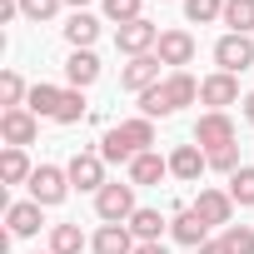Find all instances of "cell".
<instances>
[{
  "instance_id": "obj_35",
  "label": "cell",
  "mask_w": 254,
  "mask_h": 254,
  "mask_svg": "<svg viewBox=\"0 0 254 254\" xmlns=\"http://www.w3.org/2000/svg\"><path fill=\"white\" fill-rule=\"evenodd\" d=\"M15 15H20V0H0V25L15 20Z\"/></svg>"
},
{
  "instance_id": "obj_13",
  "label": "cell",
  "mask_w": 254,
  "mask_h": 254,
  "mask_svg": "<svg viewBox=\"0 0 254 254\" xmlns=\"http://www.w3.org/2000/svg\"><path fill=\"white\" fill-rule=\"evenodd\" d=\"M204 170H209V155H204L199 145H175V155H170V175H175V180L194 185Z\"/></svg>"
},
{
  "instance_id": "obj_2",
  "label": "cell",
  "mask_w": 254,
  "mask_h": 254,
  "mask_svg": "<svg viewBox=\"0 0 254 254\" xmlns=\"http://www.w3.org/2000/svg\"><path fill=\"white\" fill-rule=\"evenodd\" d=\"M140 204H135V185L130 180H125V185H105L100 194H95V214L105 219V224H130V214H135Z\"/></svg>"
},
{
  "instance_id": "obj_29",
  "label": "cell",
  "mask_w": 254,
  "mask_h": 254,
  "mask_svg": "<svg viewBox=\"0 0 254 254\" xmlns=\"http://www.w3.org/2000/svg\"><path fill=\"white\" fill-rule=\"evenodd\" d=\"M229 199L234 204H254V165H239L229 175Z\"/></svg>"
},
{
  "instance_id": "obj_36",
  "label": "cell",
  "mask_w": 254,
  "mask_h": 254,
  "mask_svg": "<svg viewBox=\"0 0 254 254\" xmlns=\"http://www.w3.org/2000/svg\"><path fill=\"white\" fill-rule=\"evenodd\" d=\"M194 254H224V244H219V239H209V244H199Z\"/></svg>"
},
{
  "instance_id": "obj_21",
  "label": "cell",
  "mask_w": 254,
  "mask_h": 254,
  "mask_svg": "<svg viewBox=\"0 0 254 254\" xmlns=\"http://www.w3.org/2000/svg\"><path fill=\"white\" fill-rule=\"evenodd\" d=\"M165 224H170V219H165L160 209H135V214H130V234H135L140 244H160Z\"/></svg>"
},
{
  "instance_id": "obj_40",
  "label": "cell",
  "mask_w": 254,
  "mask_h": 254,
  "mask_svg": "<svg viewBox=\"0 0 254 254\" xmlns=\"http://www.w3.org/2000/svg\"><path fill=\"white\" fill-rule=\"evenodd\" d=\"M35 254H40V249H35ZM45 254H50V249H45Z\"/></svg>"
},
{
  "instance_id": "obj_1",
  "label": "cell",
  "mask_w": 254,
  "mask_h": 254,
  "mask_svg": "<svg viewBox=\"0 0 254 254\" xmlns=\"http://www.w3.org/2000/svg\"><path fill=\"white\" fill-rule=\"evenodd\" d=\"M155 145V120H120L115 130L100 140V155H105V165H130L135 155H145Z\"/></svg>"
},
{
  "instance_id": "obj_22",
  "label": "cell",
  "mask_w": 254,
  "mask_h": 254,
  "mask_svg": "<svg viewBox=\"0 0 254 254\" xmlns=\"http://www.w3.org/2000/svg\"><path fill=\"white\" fill-rule=\"evenodd\" d=\"M30 175H35V165L25 160V150L5 145V155H0V180H5V185H30Z\"/></svg>"
},
{
  "instance_id": "obj_33",
  "label": "cell",
  "mask_w": 254,
  "mask_h": 254,
  "mask_svg": "<svg viewBox=\"0 0 254 254\" xmlns=\"http://www.w3.org/2000/svg\"><path fill=\"white\" fill-rule=\"evenodd\" d=\"M209 170H219V175H234V170H239V145L209 150Z\"/></svg>"
},
{
  "instance_id": "obj_9",
  "label": "cell",
  "mask_w": 254,
  "mask_h": 254,
  "mask_svg": "<svg viewBox=\"0 0 254 254\" xmlns=\"http://www.w3.org/2000/svg\"><path fill=\"white\" fill-rule=\"evenodd\" d=\"M209 229L219 224V229H229V219H234V199H229V190H199V199L190 204Z\"/></svg>"
},
{
  "instance_id": "obj_27",
  "label": "cell",
  "mask_w": 254,
  "mask_h": 254,
  "mask_svg": "<svg viewBox=\"0 0 254 254\" xmlns=\"http://www.w3.org/2000/svg\"><path fill=\"white\" fill-rule=\"evenodd\" d=\"M20 100H30V90H25V80L15 70H5V75H0V105H5V110H25Z\"/></svg>"
},
{
  "instance_id": "obj_5",
  "label": "cell",
  "mask_w": 254,
  "mask_h": 254,
  "mask_svg": "<svg viewBox=\"0 0 254 254\" xmlns=\"http://www.w3.org/2000/svg\"><path fill=\"white\" fill-rule=\"evenodd\" d=\"M214 65H219V70H229V75L249 70V65H254V40H249V35L224 30V35L214 40Z\"/></svg>"
},
{
  "instance_id": "obj_16",
  "label": "cell",
  "mask_w": 254,
  "mask_h": 254,
  "mask_svg": "<svg viewBox=\"0 0 254 254\" xmlns=\"http://www.w3.org/2000/svg\"><path fill=\"white\" fill-rule=\"evenodd\" d=\"M170 234H175L180 244H190V249L209 244V224H204L194 209H175V219H170Z\"/></svg>"
},
{
  "instance_id": "obj_10",
  "label": "cell",
  "mask_w": 254,
  "mask_h": 254,
  "mask_svg": "<svg viewBox=\"0 0 254 254\" xmlns=\"http://www.w3.org/2000/svg\"><path fill=\"white\" fill-rule=\"evenodd\" d=\"M155 55H160V65H175V70H185V65L194 60V35H190V30H160V45H155Z\"/></svg>"
},
{
  "instance_id": "obj_28",
  "label": "cell",
  "mask_w": 254,
  "mask_h": 254,
  "mask_svg": "<svg viewBox=\"0 0 254 254\" xmlns=\"http://www.w3.org/2000/svg\"><path fill=\"white\" fill-rule=\"evenodd\" d=\"M80 120H85V90H65L60 110H55V125H80Z\"/></svg>"
},
{
  "instance_id": "obj_30",
  "label": "cell",
  "mask_w": 254,
  "mask_h": 254,
  "mask_svg": "<svg viewBox=\"0 0 254 254\" xmlns=\"http://www.w3.org/2000/svg\"><path fill=\"white\" fill-rule=\"evenodd\" d=\"M185 15L194 25H209V20H224V0H185Z\"/></svg>"
},
{
  "instance_id": "obj_37",
  "label": "cell",
  "mask_w": 254,
  "mask_h": 254,
  "mask_svg": "<svg viewBox=\"0 0 254 254\" xmlns=\"http://www.w3.org/2000/svg\"><path fill=\"white\" fill-rule=\"evenodd\" d=\"M135 254H170L165 244H135Z\"/></svg>"
},
{
  "instance_id": "obj_32",
  "label": "cell",
  "mask_w": 254,
  "mask_h": 254,
  "mask_svg": "<svg viewBox=\"0 0 254 254\" xmlns=\"http://www.w3.org/2000/svg\"><path fill=\"white\" fill-rule=\"evenodd\" d=\"M140 110H145V120H155V115H160V120H165V115H175V110H170V100H165V80H160V85H150V90L140 95Z\"/></svg>"
},
{
  "instance_id": "obj_8",
  "label": "cell",
  "mask_w": 254,
  "mask_h": 254,
  "mask_svg": "<svg viewBox=\"0 0 254 254\" xmlns=\"http://www.w3.org/2000/svg\"><path fill=\"white\" fill-rule=\"evenodd\" d=\"M35 135H40V120L30 110H5V115H0V140H5L10 150L35 145Z\"/></svg>"
},
{
  "instance_id": "obj_14",
  "label": "cell",
  "mask_w": 254,
  "mask_h": 254,
  "mask_svg": "<svg viewBox=\"0 0 254 254\" xmlns=\"http://www.w3.org/2000/svg\"><path fill=\"white\" fill-rule=\"evenodd\" d=\"M65 80H70V90H90V85L100 80V55H95V50H70Z\"/></svg>"
},
{
  "instance_id": "obj_39",
  "label": "cell",
  "mask_w": 254,
  "mask_h": 254,
  "mask_svg": "<svg viewBox=\"0 0 254 254\" xmlns=\"http://www.w3.org/2000/svg\"><path fill=\"white\" fill-rule=\"evenodd\" d=\"M65 5H75V10H85V5H90V0H65Z\"/></svg>"
},
{
  "instance_id": "obj_3",
  "label": "cell",
  "mask_w": 254,
  "mask_h": 254,
  "mask_svg": "<svg viewBox=\"0 0 254 254\" xmlns=\"http://www.w3.org/2000/svg\"><path fill=\"white\" fill-rule=\"evenodd\" d=\"M65 175H70V190H90V194H100L110 180H105V155L100 150H80L70 165H65Z\"/></svg>"
},
{
  "instance_id": "obj_25",
  "label": "cell",
  "mask_w": 254,
  "mask_h": 254,
  "mask_svg": "<svg viewBox=\"0 0 254 254\" xmlns=\"http://www.w3.org/2000/svg\"><path fill=\"white\" fill-rule=\"evenodd\" d=\"M224 25L234 35H249L254 30V0H224Z\"/></svg>"
},
{
  "instance_id": "obj_31",
  "label": "cell",
  "mask_w": 254,
  "mask_h": 254,
  "mask_svg": "<svg viewBox=\"0 0 254 254\" xmlns=\"http://www.w3.org/2000/svg\"><path fill=\"white\" fill-rule=\"evenodd\" d=\"M100 5H105V15H110L115 25H130V20H145V15H140V5H145V0H100Z\"/></svg>"
},
{
  "instance_id": "obj_15",
  "label": "cell",
  "mask_w": 254,
  "mask_h": 254,
  "mask_svg": "<svg viewBox=\"0 0 254 254\" xmlns=\"http://www.w3.org/2000/svg\"><path fill=\"white\" fill-rule=\"evenodd\" d=\"M40 209H45V204H35V199H20V204H10V209H5V224H10V234H15V239H30V234H40V224H45V219H40Z\"/></svg>"
},
{
  "instance_id": "obj_4",
  "label": "cell",
  "mask_w": 254,
  "mask_h": 254,
  "mask_svg": "<svg viewBox=\"0 0 254 254\" xmlns=\"http://www.w3.org/2000/svg\"><path fill=\"white\" fill-rule=\"evenodd\" d=\"M65 194H70V175H65L60 165H35V175H30V199L50 209V204H60Z\"/></svg>"
},
{
  "instance_id": "obj_23",
  "label": "cell",
  "mask_w": 254,
  "mask_h": 254,
  "mask_svg": "<svg viewBox=\"0 0 254 254\" xmlns=\"http://www.w3.org/2000/svg\"><path fill=\"white\" fill-rule=\"evenodd\" d=\"M60 95H65V90H55V85H30V100H25V110H30L35 120H55V110H60Z\"/></svg>"
},
{
  "instance_id": "obj_24",
  "label": "cell",
  "mask_w": 254,
  "mask_h": 254,
  "mask_svg": "<svg viewBox=\"0 0 254 254\" xmlns=\"http://www.w3.org/2000/svg\"><path fill=\"white\" fill-rule=\"evenodd\" d=\"M90 239L80 234V224H55L50 229V254H80Z\"/></svg>"
},
{
  "instance_id": "obj_38",
  "label": "cell",
  "mask_w": 254,
  "mask_h": 254,
  "mask_svg": "<svg viewBox=\"0 0 254 254\" xmlns=\"http://www.w3.org/2000/svg\"><path fill=\"white\" fill-rule=\"evenodd\" d=\"M244 120H249V125H254V90H249V95H244Z\"/></svg>"
},
{
  "instance_id": "obj_19",
  "label": "cell",
  "mask_w": 254,
  "mask_h": 254,
  "mask_svg": "<svg viewBox=\"0 0 254 254\" xmlns=\"http://www.w3.org/2000/svg\"><path fill=\"white\" fill-rule=\"evenodd\" d=\"M165 175H170V160H160L155 150H145V155L130 160V185H135V190H140V185H160Z\"/></svg>"
},
{
  "instance_id": "obj_18",
  "label": "cell",
  "mask_w": 254,
  "mask_h": 254,
  "mask_svg": "<svg viewBox=\"0 0 254 254\" xmlns=\"http://www.w3.org/2000/svg\"><path fill=\"white\" fill-rule=\"evenodd\" d=\"M165 100H170V110L194 105V100H199V80H194L190 70H170V75H165Z\"/></svg>"
},
{
  "instance_id": "obj_26",
  "label": "cell",
  "mask_w": 254,
  "mask_h": 254,
  "mask_svg": "<svg viewBox=\"0 0 254 254\" xmlns=\"http://www.w3.org/2000/svg\"><path fill=\"white\" fill-rule=\"evenodd\" d=\"M219 244H224V254H254V224H229L219 234Z\"/></svg>"
},
{
  "instance_id": "obj_12",
  "label": "cell",
  "mask_w": 254,
  "mask_h": 254,
  "mask_svg": "<svg viewBox=\"0 0 254 254\" xmlns=\"http://www.w3.org/2000/svg\"><path fill=\"white\" fill-rule=\"evenodd\" d=\"M120 85L135 90V95H145L150 85H160V55H135L130 65L120 70Z\"/></svg>"
},
{
  "instance_id": "obj_6",
  "label": "cell",
  "mask_w": 254,
  "mask_h": 254,
  "mask_svg": "<svg viewBox=\"0 0 254 254\" xmlns=\"http://www.w3.org/2000/svg\"><path fill=\"white\" fill-rule=\"evenodd\" d=\"M194 145L209 155V150H224V145H234V120L224 115V110H209V115H199L194 120Z\"/></svg>"
},
{
  "instance_id": "obj_20",
  "label": "cell",
  "mask_w": 254,
  "mask_h": 254,
  "mask_svg": "<svg viewBox=\"0 0 254 254\" xmlns=\"http://www.w3.org/2000/svg\"><path fill=\"white\" fill-rule=\"evenodd\" d=\"M65 40H70L75 50H90V45L100 40V20H95L90 10H75V15L65 20Z\"/></svg>"
},
{
  "instance_id": "obj_7",
  "label": "cell",
  "mask_w": 254,
  "mask_h": 254,
  "mask_svg": "<svg viewBox=\"0 0 254 254\" xmlns=\"http://www.w3.org/2000/svg\"><path fill=\"white\" fill-rule=\"evenodd\" d=\"M155 45H160V25H150V20H130V25H120L115 30V50L120 55H155Z\"/></svg>"
},
{
  "instance_id": "obj_11",
  "label": "cell",
  "mask_w": 254,
  "mask_h": 254,
  "mask_svg": "<svg viewBox=\"0 0 254 254\" xmlns=\"http://www.w3.org/2000/svg\"><path fill=\"white\" fill-rule=\"evenodd\" d=\"M199 100H204L209 110H224V105H234V100H239V75H229V70H214V75H204V80H199Z\"/></svg>"
},
{
  "instance_id": "obj_17",
  "label": "cell",
  "mask_w": 254,
  "mask_h": 254,
  "mask_svg": "<svg viewBox=\"0 0 254 254\" xmlns=\"http://www.w3.org/2000/svg\"><path fill=\"white\" fill-rule=\"evenodd\" d=\"M90 249L95 254H135V234H130V224H100Z\"/></svg>"
},
{
  "instance_id": "obj_34",
  "label": "cell",
  "mask_w": 254,
  "mask_h": 254,
  "mask_svg": "<svg viewBox=\"0 0 254 254\" xmlns=\"http://www.w3.org/2000/svg\"><path fill=\"white\" fill-rule=\"evenodd\" d=\"M60 5H65V0H20V15L25 20H50Z\"/></svg>"
}]
</instances>
